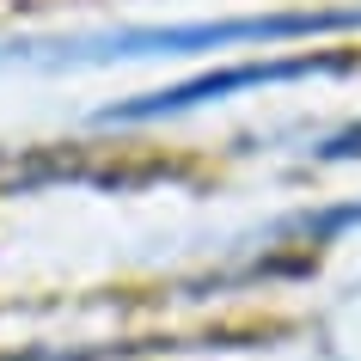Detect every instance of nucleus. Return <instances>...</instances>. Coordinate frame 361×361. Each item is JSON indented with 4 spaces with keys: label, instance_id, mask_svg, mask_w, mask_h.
<instances>
[{
    "label": "nucleus",
    "instance_id": "nucleus-3",
    "mask_svg": "<svg viewBox=\"0 0 361 361\" xmlns=\"http://www.w3.org/2000/svg\"><path fill=\"white\" fill-rule=\"evenodd\" d=\"M319 159H331V166H343V159H361V123H349L343 135H331L319 147Z\"/></svg>",
    "mask_w": 361,
    "mask_h": 361
},
{
    "label": "nucleus",
    "instance_id": "nucleus-2",
    "mask_svg": "<svg viewBox=\"0 0 361 361\" xmlns=\"http://www.w3.org/2000/svg\"><path fill=\"white\" fill-rule=\"evenodd\" d=\"M361 49H251V56H227L221 68H196L184 80H166V86H147V92L111 98L92 111V129H147V123H178V116L214 111V104H233V98L251 92H282V86H312V80H337L355 74Z\"/></svg>",
    "mask_w": 361,
    "mask_h": 361
},
{
    "label": "nucleus",
    "instance_id": "nucleus-1",
    "mask_svg": "<svg viewBox=\"0 0 361 361\" xmlns=\"http://www.w3.org/2000/svg\"><path fill=\"white\" fill-rule=\"evenodd\" d=\"M337 37H361V0L13 37L0 43V74H104V68H141V61H227V56H251V49H300V43H337Z\"/></svg>",
    "mask_w": 361,
    "mask_h": 361
}]
</instances>
